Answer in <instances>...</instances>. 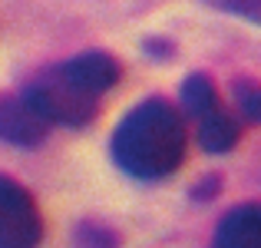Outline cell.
I'll use <instances>...</instances> for the list:
<instances>
[{"instance_id":"obj_1","label":"cell","mask_w":261,"mask_h":248,"mask_svg":"<svg viewBox=\"0 0 261 248\" xmlns=\"http://www.w3.org/2000/svg\"><path fill=\"white\" fill-rule=\"evenodd\" d=\"M109 149L126 176L142 182L166 179L185 159V119L169 100H142L122 116Z\"/></svg>"},{"instance_id":"obj_2","label":"cell","mask_w":261,"mask_h":248,"mask_svg":"<svg viewBox=\"0 0 261 248\" xmlns=\"http://www.w3.org/2000/svg\"><path fill=\"white\" fill-rule=\"evenodd\" d=\"M119 83V63L109 53L89 50L46 66L23 86V93L40 106V113L60 126H86L96 116L102 96Z\"/></svg>"},{"instance_id":"obj_3","label":"cell","mask_w":261,"mask_h":248,"mask_svg":"<svg viewBox=\"0 0 261 248\" xmlns=\"http://www.w3.org/2000/svg\"><path fill=\"white\" fill-rule=\"evenodd\" d=\"M182 109L198 129V139H202V149L208 153H228L238 142V122L235 116L228 113L222 100H218L215 86H212L208 77L202 73H192L182 83Z\"/></svg>"},{"instance_id":"obj_4","label":"cell","mask_w":261,"mask_h":248,"mask_svg":"<svg viewBox=\"0 0 261 248\" xmlns=\"http://www.w3.org/2000/svg\"><path fill=\"white\" fill-rule=\"evenodd\" d=\"M43 238V218L37 202L20 182L0 176V248L37 245Z\"/></svg>"},{"instance_id":"obj_5","label":"cell","mask_w":261,"mask_h":248,"mask_svg":"<svg viewBox=\"0 0 261 248\" xmlns=\"http://www.w3.org/2000/svg\"><path fill=\"white\" fill-rule=\"evenodd\" d=\"M53 122L27 93L0 96V139L10 146H40Z\"/></svg>"},{"instance_id":"obj_6","label":"cell","mask_w":261,"mask_h":248,"mask_svg":"<svg viewBox=\"0 0 261 248\" xmlns=\"http://www.w3.org/2000/svg\"><path fill=\"white\" fill-rule=\"evenodd\" d=\"M218 248H261V205H235L215 229Z\"/></svg>"},{"instance_id":"obj_7","label":"cell","mask_w":261,"mask_h":248,"mask_svg":"<svg viewBox=\"0 0 261 248\" xmlns=\"http://www.w3.org/2000/svg\"><path fill=\"white\" fill-rule=\"evenodd\" d=\"M235 103L251 122H261V86L255 83H235Z\"/></svg>"},{"instance_id":"obj_8","label":"cell","mask_w":261,"mask_h":248,"mask_svg":"<svg viewBox=\"0 0 261 248\" xmlns=\"http://www.w3.org/2000/svg\"><path fill=\"white\" fill-rule=\"evenodd\" d=\"M215 4L228 13H238V17H245V20L261 23V0H215Z\"/></svg>"}]
</instances>
